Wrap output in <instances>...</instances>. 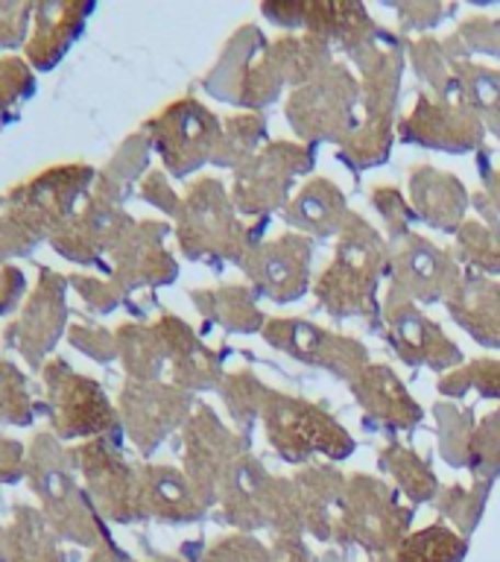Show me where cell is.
<instances>
[{
    "mask_svg": "<svg viewBox=\"0 0 500 562\" xmlns=\"http://www.w3.org/2000/svg\"><path fill=\"white\" fill-rule=\"evenodd\" d=\"M94 179L88 165H56L0 193V261L30 252L70 217L73 202Z\"/></svg>",
    "mask_w": 500,
    "mask_h": 562,
    "instance_id": "obj_1",
    "label": "cell"
},
{
    "mask_svg": "<svg viewBox=\"0 0 500 562\" xmlns=\"http://www.w3.org/2000/svg\"><path fill=\"white\" fill-rule=\"evenodd\" d=\"M26 290V279L24 272L12 267V263H3L0 267V314H7L12 307L21 302Z\"/></svg>",
    "mask_w": 500,
    "mask_h": 562,
    "instance_id": "obj_17",
    "label": "cell"
},
{
    "mask_svg": "<svg viewBox=\"0 0 500 562\" xmlns=\"http://www.w3.org/2000/svg\"><path fill=\"white\" fill-rule=\"evenodd\" d=\"M35 77L30 65L18 56H0V112H7L9 105L21 103L33 94Z\"/></svg>",
    "mask_w": 500,
    "mask_h": 562,
    "instance_id": "obj_15",
    "label": "cell"
},
{
    "mask_svg": "<svg viewBox=\"0 0 500 562\" xmlns=\"http://www.w3.org/2000/svg\"><path fill=\"white\" fill-rule=\"evenodd\" d=\"M152 132L167 167L173 173H188L214 147L211 140L217 135V123L200 103L182 100L152 121Z\"/></svg>",
    "mask_w": 500,
    "mask_h": 562,
    "instance_id": "obj_4",
    "label": "cell"
},
{
    "mask_svg": "<svg viewBox=\"0 0 500 562\" xmlns=\"http://www.w3.org/2000/svg\"><path fill=\"white\" fill-rule=\"evenodd\" d=\"M44 386L50 398L53 428L59 437H86L114 428V411L103 390L77 375L65 360L44 363Z\"/></svg>",
    "mask_w": 500,
    "mask_h": 562,
    "instance_id": "obj_2",
    "label": "cell"
},
{
    "mask_svg": "<svg viewBox=\"0 0 500 562\" xmlns=\"http://www.w3.org/2000/svg\"><path fill=\"white\" fill-rule=\"evenodd\" d=\"M340 209L342 200L337 188H331L328 182H316L314 188H305L302 200L289 209V220L305 223L307 228H328V223Z\"/></svg>",
    "mask_w": 500,
    "mask_h": 562,
    "instance_id": "obj_14",
    "label": "cell"
},
{
    "mask_svg": "<svg viewBox=\"0 0 500 562\" xmlns=\"http://www.w3.org/2000/svg\"><path fill=\"white\" fill-rule=\"evenodd\" d=\"M272 331L284 334V340H279L281 346H289L293 351H298L302 358H314L316 363H325V367L331 369H342L345 360L363 358V349L357 351H340V346H351L349 340H342V337H328L322 328H314V325L305 323H272Z\"/></svg>",
    "mask_w": 500,
    "mask_h": 562,
    "instance_id": "obj_9",
    "label": "cell"
},
{
    "mask_svg": "<svg viewBox=\"0 0 500 562\" xmlns=\"http://www.w3.org/2000/svg\"><path fill=\"white\" fill-rule=\"evenodd\" d=\"M21 474H26L24 446H18L12 439L0 437V483L18 481Z\"/></svg>",
    "mask_w": 500,
    "mask_h": 562,
    "instance_id": "obj_18",
    "label": "cell"
},
{
    "mask_svg": "<svg viewBox=\"0 0 500 562\" xmlns=\"http://www.w3.org/2000/svg\"><path fill=\"white\" fill-rule=\"evenodd\" d=\"M68 284L59 272L42 270L38 288L30 293L24 311L15 316L3 334V342L15 349L30 367H42L44 355L53 349V342L61 337L68 302H65Z\"/></svg>",
    "mask_w": 500,
    "mask_h": 562,
    "instance_id": "obj_3",
    "label": "cell"
},
{
    "mask_svg": "<svg viewBox=\"0 0 500 562\" xmlns=\"http://www.w3.org/2000/svg\"><path fill=\"white\" fill-rule=\"evenodd\" d=\"M91 15V3H44L35 9V26L26 42V59L38 70L53 68L68 53L79 35L86 18Z\"/></svg>",
    "mask_w": 500,
    "mask_h": 562,
    "instance_id": "obj_7",
    "label": "cell"
},
{
    "mask_svg": "<svg viewBox=\"0 0 500 562\" xmlns=\"http://www.w3.org/2000/svg\"><path fill=\"white\" fill-rule=\"evenodd\" d=\"M363 378H366V386H363L366 404H377L384 398V407H380L384 419H395L398 425H410L419 416V411L410 404V395L398 386L393 372H386V369H368Z\"/></svg>",
    "mask_w": 500,
    "mask_h": 562,
    "instance_id": "obj_12",
    "label": "cell"
},
{
    "mask_svg": "<svg viewBox=\"0 0 500 562\" xmlns=\"http://www.w3.org/2000/svg\"><path fill=\"white\" fill-rule=\"evenodd\" d=\"M447 270L454 272V267L447 263L445 255H439L430 244L412 240V249L407 252V261H401V279L407 290L419 293L424 299L439 296V290L445 288Z\"/></svg>",
    "mask_w": 500,
    "mask_h": 562,
    "instance_id": "obj_11",
    "label": "cell"
},
{
    "mask_svg": "<svg viewBox=\"0 0 500 562\" xmlns=\"http://www.w3.org/2000/svg\"><path fill=\"white\" fill-rule=\"evenodd\" d=\"M70 342L79 346V349L91 351V358L96 360L112 358L114 349H117V342H114L112 334H105V328H73Z\"/></svg>",
    "mask_w": 500,
    "mask_h": 562,
    "instance_id": "obj_16",
    "label": "cell"
},
{
    "mask_svg": "<svg viewBox=\"0 0 500 562\" xmlns=\"http://www.w3.org/2000/svg\"><path fill=\"white\" fill-rule=\"evenodd\" d=\"M393 337L404 355H421L430 363H447L445 355L456 358V349L439 334L436 325L424 323L410 305H401V311L393 314Z\"/></svg>",
    "mask_w": 500,
    "mask_h": 562,
    "instance_id": "obj_10",
    "label": "cell"
},
{
    "mask_svg": "<svg viewBox=\"0 0 500 562\" xmlns=\"http://www.w3.org/2000/svg\"><path fill=\"white\" fill-rule=\"evenodd\" d=\"M121 411L126 428H129V437L144 451H149L182 416L184 398L170 386L152 384V381H132V384L123 386Z\"/></svg>",
    "mask_w": 500,
    "mask_h": 562,
    "instance_id": "obj_6",
    "label": "cell"
},
{
    "mask_svg": "<svg viewBox=\"0 0 500 562\" xmlns=\"http://www.w3.org/2000/svg\"><path fill=\"white\" fill-rule=\"evenodd\" d=\"M270 437L284 457H302L314 448L328 454H345L349 437L337 428V422L322 416L314 407L298 404L296 398H279L270 411Z\"/></svg>",
    "mask_w": 500,
    "mask_h": 562,
    "instance_id": "obj_5",
    "label": "cell"
},
{
    "mask_svg": "<svg viewBox=\"0 0 500 562\" xmlns=\"http://www.w3.org/2000/svg\"><path fill=\"white\" fill-rule=\"evenodd\" d=\"M35 416L33 395L24 372H18L15 363L0 358V422L9 425H30Z\"/></svg>",
    "mask_w": 500,
    "mask_h": 562,
    "instance_id": "obj_13",
    "label": "cell"
},
{
    "mask_svg": "<svg viewBox=\"0 0 500 562\" xmlns=\"http://www.w3.org/2000/svg\"><path fill=\"white\" fill-rule=\"evenodd\" d=\"M372 237V235H368ZM368 237H354L345 240L340 249V258L331 270L325 272V279L319 281V296L331 305V311H342V305L357 311L363 305V293H372V267H375V255L368 252L372 240Z\"/></svg>",
    "mask_w": 500,
    "mask_h": 562,
    "instance_id": "obj_8",
    "label": "cell"
}]
</instances>
